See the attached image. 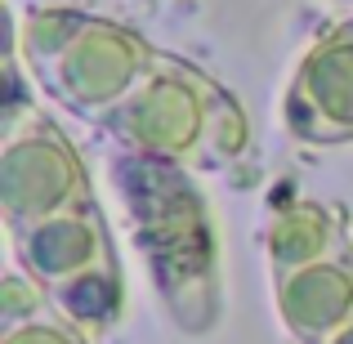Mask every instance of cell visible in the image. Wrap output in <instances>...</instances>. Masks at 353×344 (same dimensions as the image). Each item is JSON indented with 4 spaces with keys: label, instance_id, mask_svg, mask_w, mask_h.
<instances>
[{
    "label": "cell",
    "instance_id": "6da1fadb",
    "mask_svg": "<svg viewBox=\"0 0 353 344\" xmlns=\"http://www.w3.org/2000/svg\"><path fill=\"white\" fill-rule=\"evenodd\" d=\"M81 165L68 156L59 134L50 139H14L5 152V206L14 228L59 215L81 197Z\"/></svg>",
    "mask_w": 353,
    "mask_h": 344
},
{
    "label": "cell",
    "instance_id": "ba28073f",
    "mask_svg": "<svg viewBox=\"0 0 353 344\" xmlns=\"http://www.w3.org/2000/svg\"><path fill=\"white\" fill-rule=\"evenodd\" d=\"M318 344H353V322L349 327H340L336 336H327V340H318Z\"/></svg>",
    "mask_w": 353,
    "mask_h": 344
},
{
    "label": "cell",
    "instance_id": "5b68a950",
    "mask_svg": "<svg viewBox=\"0 0 353 344\" xmlns=\"http://www.w3.org/2000/svg\"><path fill=\"white\" fill-rule=\"evenodd\" d=\"M50 295L77 327H108L121 309V282H117V268L108 259L85 268V273H77V277H68V282L50 286Z\"/></svg>",
    "mask_w": 353,
    "mask_h": 344
},
{
    "label": "cell",
    "instance_id": "7a4b0ae2",
    "mask_svg": "<svg viewBox=\"0 0 353 344\" xmlns=\"http://www.w3.org/2000/svg\"><path fill=\"white\" fill-rule=\"evenodd\" d=\"M14 232H18V246H23V264L45 286H59V282H68V277H77L108 259V237H103V224H99L94 206H85V210L68 206L59 215H45Z\"/></svg>",
    "mask_w": 353,
    "mask_h": 344
},
{
    "label": "cell",
    "instance_id": "3957f363",
    "mask_svg": "<svg viewBox=\"0 0 353 344\" xmlns=\"http://www.w3.org/2000/svg\"><path fill=\"white\" fill-rule=\"evenodd\" d=\"M277 304L295 336L313 344L336 336L353 322V259H318L309 268L286 273Z\"/></svg>",
    "mask_w": 353,
    "mask_h": 344
},
{
    "label": "cell",
    "instance_id": "52a82bcc",
    "mask_svg": "<svg viewBox=\"0 0 353 344\" xmlns=\"http://www.w3.org/2000/svg\"><path fill=\"white\" fill-rule=\"evenodd\" d=\"M5 344H77V336H68L54 322H14Z\"/></svg>",
    "mask_w": 353,
    "mask_h": 344
},
{
    "label": "cell",
    "instance_id": "8992f818",
    "mask_svg": "<svg viewBox=\"0 0 353 344\" xmlns=\"http://www.w3.org/2000/svg\"><path fill=\"white\" fill-rule=\"evenodd\" d=\"M327 241H331V224L322 219V210H291L273 224V259L277 268L286 264V273H295V268L327 259L331 255Z\"/></svg>",
    "mask_w": 353,
    "mask_h": 344
},
{
    "label": "cell",
    "instance_id": "277c9868",
    "mask_svg": "<svg viewBox=\"0 0 353 344\" xmlns=\"http://www.w3.org/2000/svg\"><path fill=\"white\" fill-rule=\"evenodd\" d=\"M304 90L313 94L322 117V134H353V50L349 45H331L327 54L309 63L304 72Z\"/></svg>",
    "mask_w": 353,
    "mask_h": 344
}]
</instances>
